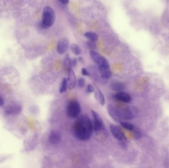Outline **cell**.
Here are the masks:
<instances>
[{"instance_id": "cell-1", "label": "cell", "mask_w": 169, "mask_h": 168, "mask_svg": "<svg viewBox=\"0 0 169 168\" xmlns=\"http://www.w3.org/2000/svg\"><path fill=\"white\" fill-rule=\"evenodd\" d=\"M93 130L92 122L87 114L80 116L72 127L73 135L81 141L90 140Z\"/></svg>"}, {"instance_id": "cell-2", "label": "cell", "mask_w": 169, "mask_h": 168, "mask_svg": "<svg viewBox=\"0 0 169 168\" xmlns=\"http://www.w3.org/2000/svg\"><path fill=\"white\" fill-rule=\"evenodd\" d=\"M55 14L54 9L50 6L45 7L43 12L41 27L44 29L51 27L55 22Z\"/></svg>"}, {"instance_id": "cell-3", "label": "cell", "mask_w": 169, "mask_h": 168, "mask_svg": "<svg viewBox=\"0 0 169 168\" xmlns=\"http://www.w3.org/2000/svg\"><path fill=\"white\" fill-rule=\"evenodd\" d=\"M67 113L70 117L77 118L80 115L81 107L80 104L76 100L70 101L67 105Z\"/></svg>"}, {"instance_id": "cell-4", "label": "cell", "mask_w": 169, "mask_h": 168, "mask_svg": "<svg viewBox=\"0 0 169 168\" xmlns=\"http://www.w3.org/2000/svg\"><path fill=\"white\" fill-rule=\"evenodd\" d=\"M119 112L121 118L126 120H131L135 119L138 114L137 108L133 106L126 107Z\"/></svg>"}, {"instance_id": "cell-5", "label": "cell", "mask_w": 169, "mask_h": 168, "mask_svg": "<svg viewBox=\"0 0 169 168\" xmlns=\"http://www.w3.org/2000/svg\"><path fill=\"white\" fill-rule=\"evenodd\" d=\"M91 113L94 119L92 125L94 131L97 133L100 132V131L101 132L103 131L104 123L100 115L98 114L97 112L94 110H91Z\"/></svg>"}, {"instance_id": "cell-6", "label": "cell", "mask_w": 169, "mask_h": 168, "mask_svg": "<svg viewBox=\"0 0 169 168\" xmlns=\"http://www.w3.org/2000/svg\"><path fill=\"white\" fill-rule=\"evenodd\" d=\"M90 56L92 60L99 66L104 65H109V63L106 58L99 53L95 50H91Z\"/></svg>"}, {"instance_id": "cell-7", "label": "cell", "mask_w": 169, "mask_h": 168, "mask_svg": "<svg viewBox=\"0 0 169 168\" xmlns=\"http://www.w3.org/2000/svg\"><path fill=\"white\" fill-rule=\"evenodd\" d=\"M70 45L69 41L66 38H62L58 41L56 51L59 54H63L68 50Z\"/></svg>"}, {"instance_id": "cell-8", "label": "cell", "mask_w": 169, "mask_h": 168, "mask_svg": "<svg viewBox=\"0 0 169 168\" xmlns=\"http://www.w3.org/2000/svg\"><path fill=\"white\" fill-rule=\"evenodd\" d=\"M110 131L113 136L119 141H122L126 140L125 135L123 131L119 127L114 124H111L109 126Z\"/></svg>"}, {"instance_id": "cell-9", "label": "cell", "mask_w": 169, "mask_h": 168, "mask_svg": "<svg viewBox=\"0 0 169 168\" xmlns=\"http://www.w3.org/2000/svg\"><path fill=\"white\" fill-rule=\"evenodd\" d=\"M62 141V135L59 131L56 130L51 131L49 136V141L51 145H56Z\"/></svg>"}, {"instance_id": "cell-10", "label": "cell", "mask_w": 169, "mask_h": 168, "mask_svg": "<svg viewBox=\"0 0 169 168\" xmlns=\"http://www.w3.org/2000/svg\"><path fill=\"white\" fill-rule=\"evenodd\" d=\"M67 88L68 89L70 90H73L76 85L77 80H76L75 73L72 68L68 72V77L67 78Z\"/></svg>"}, {"instance_id": "cell-11", "label": "cell", "mask_w": 169, "mask_h": 168, "mask_svg": "<svg viewBox=\"0 0 169 168\" xmlns=\"http://www.w3.org/2000/svg\"><path fill=\"white\" fill-rule=\"evenodd\" d=\"M114 98L117 100L122 102L123 103H129L132 101L131 95L127 92L120 91L117 92L114 96Z\"/></svg>"}, {"instance_id": "cell-12", "label": "cell", "mask_w": 169, "mask_h": 168, "mask_svg": "<svg viewBox=\"0 0 169 168\" xmlns=\"http://www.w3.org/2000/svg\"><path fill=\"white\" fill-rule=\"evenodd\" d=\"M107 112L109 116L114 120L119 123L121 121L119 112L111 104H109L107 105Z\"/></svg>"}, {"instance_id": "cell-13", "label": "cell", "mask_w": 169, "mask_h": 168, "mask_svg": "<svg viewBox=\"0 0 169 168\" xmlns=\"http://www.w3.org/2000/svg\"><path fill=\"white\" fill-rule=\"evenodd\" d=\"M99 72L100 76L103 79L108 80L111 77L112 75L110 65H104L99 66Z\"/></svg>"}, {"instance_id": "cell-14", "label": "cell", "mask_w": 169, "mask_h": 168, "mask_svg": "<svg viewBox=\"0 0 169 168\" xmlns=\"http://www.w3.org/2000/svg\"><path fill=\"white\" fill-rule=\"evenodd\" d=\"M22 108L19 105H9L6 107L5 109V113L7 114H17L21 113L22 111Z\"/></svg>"}, {"instance_id": "cell-15", "label": "cell", "mask_w": 169, "mask_h": 168, "mask_svg": "<svg viewBox=\"0 0 169 168\" xmlns=\"http://www.w3.org/2000/svg\"><path fill=\"white\" fill-rule=\"evenodd\" d=\"M110 88L112 90L116 91L117 92L123 91L125 88V85L123 82L120 81H114L110 84Z\"/></svg>"}, {"instance_id": "cell-16", "label": "cell", "mask_w": 169, "mask_h": 168, "mask_svg": "<svg viewBox=\"0 0 169 168\" xmlns=\"http://www.w3.org/2000/svg\"><path fill=\"white\" fill-rule=\"evenodd\" d=\"M71 61L72 60L71 59L70 56L68 54H66L63 62V68L67 72H69L72 68Z\"/></svg>"}, {"instance_id": "cell-17", "label": "cell", "mask_w": 169, "mask_h": 168, "mask_svg": "<svg viewBox=\"0 0 169 168\" xmlns=\"http://www.w3.org/2000/svg\"><path fill=\"white\" fill-rule=\"evenodd\" d=\"M95 98L99 101L101 105H104L105 104V97L100 90H98L95 92Z\"/></svg>"}, {"instance_id": "cell-18", "label": "cell", "mask_w": 169, "mask_h": 168, "mask_svg": "<svg viewBox=\"0 0 169 168\" xmlns=\"http://www.w3.org/2000/svg\"><path fill=\"white\" fill-rule=\"evenodd\" d=\"M84 36L86 38H87L89 41H96L99 39V36L96 33L92 32H87L85 33Z\"/></svg>"}, {"instance_id": "cell-19", "label": "cell", "mask_w": 169, "mask_h": 168, "mask_svg": "<svg viewBox=\"0 0 169 168\" xmlns=\"http://www.w3.org/2000/svg\"><path fill=\"white\" fill-rule=\"evenodd\" d=\"M119 123L121 125V126H122L123 128L127 130H129V131H132L133 130V129L135 128V127L134 125L132 123H130V122L121 121Z\"/></svg>"}, {"instance_id": "cell-20", "label": "cell", "mask_w": 169, "mask_h": 168, "mask_svg": "<svg viewBox=\"0 0 169 168\" xmlns=\"http://www.w3.org/2000/svg\"><path fill=\"white\" fill-rule=\"evenodd\" d=\"M71 50L72 51V52L76 55H79L81 54L82 51L81 49L80 48V46L78 45H77L76 44H73L71 45L70 46Z\"/></svg>"}, {"instance_id": "cell-21", "label": "cell", "mask_w": 169, "mask_h": 168, "mask_svg": "<svg viewBox=\"0 0 169 168\" xmlns=\"http://www.w3.org/2000/svg\"><path fill=\"white\" fill-rule=\"evenodd\" d=\"M67 88V78L66 77H64L63 78L62 83L60 84V88H59V93H63L65 92L66 91Z\"/></svg>"}, {"instance_id": "cell-22", "label": "cell", "mask_w": 169, "mask_h": 168, "mask_svg": "<svg viewBox=\"0 0 169 168\" xmlns=\"http://www.w3.org/2000/svg\"><path fill=\"white\" fill-rule=\"evenodd\" d=\"M133 136L134 139L135 140H138L141 139V138L142 137V135L141 133V131L138 129L135 128L133 129Z\"/></svg>"}, {"instance_id": "cell-23", "label": "cell", "mask_w": 169, "mask_h": 168, "mask_svg": "<svg viewBox=\"0 0 169 168\" xmlns=\"http://www.w3.org/2000/svg\"><path fill=\"white\" fill-rule=\"evenodd\" d=\"M87 45L88 48L91 49V50H93L96 48V44L95 41H89L87 42Z\"/></svg>"}, {"instance_id": "cell-24", "label": "cell", "mask_w": 169, "mask_h": 168, "mask_svg": "<svg viewBox=\"0 0 169 168\" xmlns=\"http://www.w3.org/2000/svg\"><path fill=\"white\" fill-rule=\"evenodd\" d=\"M77 84L80 88H83L85 84V80L83 77H80L77 81Z\"/></svg>"}, {"instance_id": "cell-25", "label": "cell", "mask_w": 169, "mask_h": 168, "mask_svg": "<svg viewBox=\"0 0 169 168\" xmlns=\"http://www.w3.org/2000/svg\"><path fill=\"white\" fill-rule=\"evenodd\" d=\"M87 91L88 93H90L94 92L95 91V88L92 84H88L87 86Z\"/></svg>"}, {"instance_id": "cell-26", "label": "cell", "mask_w": 169, "mask_h": 168, "mask_svg": "<svg viewBox=\"0 0 169 168\" xmlns=\"http://www.w3.org/2000/svg\"><path fill=\"white\" fill-rule=\"evenodd\" d=\"M29 110L31 113H36L38 112L39 109L37 106L33 105L32 107H30Z\"/></svg>"}, {"instance_id": "cell-27", "label": "cell", "mask_w": 169, "mask_h": 168, "mask_svg": "<svg viewBox=\"0 0 169 168\" xmlns=\"http://www.w3.org/2000/svg\"><path fill=\"white\" fill-rule=\"evenodd\" d=\"M81 73L84 76H90V73L88 71L87 69L85 68H83L81 70Z\"/></svg>"}, {"instance_id": "cell-28", "label": "cell", "mask_w": 169, "mask_h": 168, "mask_svg": "<svg viewBox=\"0 0 169 168\" xmlns=\"http://www.w3.org/2000/svg\"><path fill=\"white\" fill-rule=\"evenodd\" d=\"M77 64H78V60H77V58H74V59H72V61H71L72 67H76Z\"/></svg>"}, {"instance_id": "cell-29", "label": "cell", "mask_w": 169, "mask_h": 168, "mask_svg": "<svg viewBox=\"0 0 169 168\" xmlns=\"http://www.w3.org/2000/svg\"><path fill=\"white\" fill-rule=\"evenodd\" d=\"M60 3L64 5H67L69 3V0H59Z\"/></svg>"}, {"instance_id": "cell-30", "label": "cell", "mask_w": 169, "mask_h": 168, "mask_svg": "<svg viewBox=\"0 0 169 168\" xmlns=\"http://www.w3.org/2000/svg\"><path fill=\"white\" fill-rule=\"evenodd\" d=\"M78 61L80 62V63H81V64H84L85 63L84 59L83 57H79Z\"/></svg>"}, {"instance_id": "cell-31", "label": "cell", "mask_w": 169, "mask_h": 168, "mask_svg": "<svg viewBox=\"0 0 169 168\" xmlns=\"http://www.w3.org/2000/svg\"><path fill=\"white\" fill-rule=\"evenodd\" d=\"M4 101L2 97L0 96V107L4 105Z\"/></svg>"}]
</instances>
